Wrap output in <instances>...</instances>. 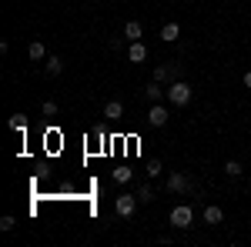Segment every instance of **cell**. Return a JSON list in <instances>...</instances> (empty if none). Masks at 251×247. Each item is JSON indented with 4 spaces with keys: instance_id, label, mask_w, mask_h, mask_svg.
Listing matches in <instances>:
<instances>
[{
    "instance_id": "cell-8",
    "label": "cell",
    "mask_w": 251,
    "mask_h": 247,
    "mask_svg": "<svg viewBox=\"0 0 251 247\" xmlns=\"http://www.w3.org/2000/svg\"><path fill=\"white\" fill-rule=\"evenodd\" d=\"M144 97H148L151 104H161V97H168V90H161V84L151 80V84H148V90H144Z\"/></svg>"
},
{
    "instance_id": "cell-7",
    "label": "cell",
    "mask_w": 251,
    "mask_h": 247,
    "mask_svg": "<svg viewBox=\"0 0 251 247\" xmlns=\"http://www.w3.org/2000/svg\"><path fill=\"white\" fill-rule=\"evenodd\" d=\"M181 37V23H164V27H161V40H164V44H174V40Z\"/></svg>"
},
{
    "instance_id": "cell-21",
    "label": "cell",
    "mask_w": 251,
    "mask_h": 247,
    "mask_svg": "<svg viewBox=\"0 0 251 247\" xmlns=\"http://www.w3.org/2000/svg\"><path fill=\"white\" fill-rule=\"evenodd\" d=\"M44 117H57V100H44Z\"/></svg>"
},
{
    "instance_id": "cell-1",
    "label": "cell",
    "mask_w": 251,
    "mask_h": 247,
    "mask_svg": "<svg viewBox=\"0 0 251 247\" xmlns=\"http://www.w3.org/2000/svg\"><path fill=\"white\" fill-rule=\"evenodd\" d=\"M168 100H171L174 107H184V104L191 100V84H184V80H174L171 87H168Z\"/></svg>"
},
{
    "instance_id": "cell-5",
    "label": "cell",
    "mask_w": 251,
    "mask_h": 247,
    "mask_svg": "<svg viewBox=\"0 0 251 247\" xmlns=\"http://www.w3.org/2000/svg\"><path fill=\"white\" fill-rule=\"evenodd\" d=\"M127 60H131V64H144V60H148V47H144L141 40H131V44H127Z\"/></svg>"
},
{
    "instance_id": "cell-9",
    "label": "cell",
    "mask_w": 251,
    "mask_h": 247,
    "mask_svg": "<svg viewBox=\"0 0 251 247\" xmlns=\"http://www.w3.org/2000/svg\"><path fill=\"white\" fill-rule=\"evenodd\" d=\"M188 187H191V180L184 174H171L168 177V190H188Z\"/></svg>"
},
{
    "instance_id": "cell-20",
    "label": "cell",
    "mask_w": 251,
    "mask_h": 247,
    "mask_svg": "<svg viewBox=\"0 0 251 247\" xmlns=\"http://www.w3.org/2000/svg\"><path fill=\"white\" fill-rule=\"evenodd\" d=\"M161 171H164V167H161V160H151V164H148V177H151V180L161 177Z\"/></svg>"
},
{
    "instance_id": "cell-6",
    "label": "cell",
    "mask_w": 251,
    "mask_h": 247,
    "mask_svg": "<svg viewBox=\"0 0 251 247\" xmlns=\"http://www.w3.org/2000/svg\"><path fill=\"white\" fill-rule=\"evenodd\" d=\"M177 74H181V67H174V64H164V67H157V70H154V80H157V84H164V80H174Z\"/></svg>"
},
{
    "instance_id": "cell-12",
    "label": "cell",
    "mask_w": 251,
    "mask_h": 247,
    "mask_svg": "<svg viewBox=\"0 0 251 247\" xmlns=\"http://www.w3.org/2000/svg\"><path fill=\"white\" fill-rule=\"evenodd\" d=\"M121 114H124V107H121V100H107V107H104V117H107V120H117Z\"/></svg>"
},
{
    "instance_id": "cell-18",
    "label": "cell",
    "mask_w": 251,
    "mask_h": 247,
    "mask_svg": "<svg viewBox=\"0 0 251 247\" xmlns=\"http://www.w3.org/2000/svg\"><path fill=\"white\" fill-rule=\"evenodd\" d=\"M131 174H134V171H127V167H117V171H114V180H117V184H127V180H131Z\"/></svg>"
},
{
    "instance_id": "cell-3",
    "label": "cell",
    "mask_w": 251,
    "mask_h": 247,
    "mask_svg": "<svg viewBox=\"0 0 251 247\" xmlns=\"http://www.w3.org/2000/svg\"><path fill=\"white\" fill-rule=\"evenodd\" d=\"M171 224H174L177 230H188V227L194 224V210L188 207V204H177V207L171 210Z\"/></svg>"
},
{
    "instance_id": "cell-13",
    "label": "cell",
    "mask_w": 251,
    "mask_h": 247,
    "mask_svg": "<svg viewBox=\"0 0 251 247\" xmlns=\"http://www.w3.org/2000/svg\"><path fill=\"white\" fill-rule=\"evenodd\" d=\"M27 54H30V60H44V57H47V47H44L40 40H34V44L27 47Z\"/></svg>"
},
{
    "instance_id": "cell-4",
    "label": "cell",
    "mask_w": 251,
    "mask_h": 247,
    "mask_svg": "<svg viewBox=\"0 0 251 247\" xmlns=\"http://www.w3.org/2000/svg\"><path fill=\"white\" fill-rule=\"evenodd\" d=\"M168 107H161V104H151V111H148V124H151V127H164V124H168Z\"/></svg>"
},
{
    "instance_id": "cell-17",
    "label": "cell",
    "mask_w": 251,
    "mask_h": 247,
    "mask_svg": "<svg viewBox=\"0 0 251 247\" xmlns=\"http://www.w3.org/2000/svg\"><path fill=\"white\" fill-rule=\"evenodd\" d=\"M17 227V217H14V214H3V217H0V230H14Z\"/></svg>"
},
{
    "instance_id": "cell-22",
    "label": "cell",
    "mask_w": 251,
    "mask_h": 247,
    "mask_svg": "<svg viewBox=\"0 0 251 247\" xmlns=\"http://www.w3.org/2000/svg\"><path fill=\"white\" fill-rule=\"evenodd\" d=\"M245 87H248V90H251V70H248V74H245Z\"/></svg>"
},
{
    "instance_id": "cell-16",
    "label": "cell",
    "mask_w": 251,
    "mask_h": 247,
    "mask_svg": "<svg viewBox=\"0 0 251 247\" xmlns=\"http://www.w3.org/2000/svg\"><path fill=\"white\" fill-rule=\"evenodd\" d=\"M7 127H10V131H20V134H24V127H27V120H24V114H14L10 120H7Z\"/></svg>"
},
{
    "instance_id": "cell-11",
    "label": "cell",
    "mask_w": 251,
    "mask_h": 247,
    "mask_svg": "<svg viewBox=\"0 0 251 247\" xmlns=\"http://www.w3.org/2000/svg\"><path fill=\"white\" fill-rule=\"evenodd\" d=\"M141 34H144V30H141V23H137V20H127V27H124L127 44H131V40H141Z\"/></svg>"
},
{
    "instance_id": "cell-14",
    "label": "cell",
    "mask_w": 251,
    "mask_h": 247,
    "mask_svg": "<svg viewBox=\"0 0 251 247\" xmlns=\"http://www.w3.org/2000/svg\"><path fill=\"white\" fill-rule=\"evenodd\" d=\"M137 201H141V204H151V201H154V187H151V184H141V187H137Z\"/></svg>"
},
{
    "instance_id": "cell-2",
    "label": "cell",
    "mask_w": 251,
    "mask_h": 247,
    "mask_svg": "<svg viewBox=\"0 0 251 247\" xmlns=\"http://www.w3.org/2000/svg\"><path fill=\"white\" fill-rule=\"evenodd\" d=\"M137 204H141V201H137V194H121V197L114 201L117 217H134V214H137Z\"/></svg>"
},
{
    "instance_id": "cell-10",
    "label": "cell",
    "mask_w": 251,
    "mask_h": 247,
    "mask_svg": "<svg viewBox=\"0 0 251 247\" xmlns=\"http://www.w3.org/2000/svg\"><path fill=\"white\" fill-rule=\"evenodd\" d=\"M221 221H225V210L221 207H204V224H221Z\"/></svg>"
},
{
    "instance_id": "cell-15",
    "label": "cell",
    "mask_w": 251,
    "mask_h": 247,
    "mask_svg": "<svg viewBox=\"0 0 251 247\" xmlns=\"http://www.w3.org/2000/svg\"><path fill=\"white\" fill-rule=\"evenodd\" d=\"M60 70H64V60H60V57H54V54H50V57H47V74H50V77H57Z\"/></svg>"
},
{
    "instance_id": "cell-19",
    "label": "cell",
    "mask_w": 251,
    "mask_h": 247,
    "mask_svg": "<svg viewBox=\"0 0 251 247\" xmlns=\"http://www.w3.org/2000/svg\"><path fill=\"white\" fill-rule=\"evenodd\" d=\"M225 174H228V177H241V164H238V160H228V164H225Z\"/></svg>"
}]
</instances>
